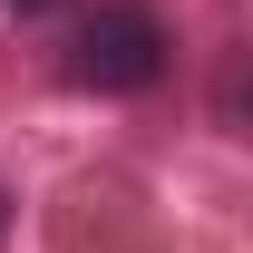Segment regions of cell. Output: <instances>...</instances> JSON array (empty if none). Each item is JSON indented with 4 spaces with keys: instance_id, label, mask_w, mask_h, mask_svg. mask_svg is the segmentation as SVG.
I'll return each mask as SVG.
<instances>
[{
    "instance_id": "7a4b0ae2",
    "label": "cell",
    "mask_w": 253,
    "mask_h": 253,
    "mask_svg": "<svg viewBox=\"0 0 253 253\" xmlns=\"http://www.w3.org/2000/svg\"><path fill=\"white\" fill-rule=\"evenodd\" d=\"M0 10H20V20H49V10H78V0H0Z\"/></svg>"
},
{
    "instance_id": "6da1fadb",
    "label": "cell",
    "mask_w": 253,
    "mask_h": 253,
    "mask_svg": "<svg viewBox=\"0 0 253 253\" xmlns=\"http://www.w3.org/2000/svg\"><path fill=\"white\" fill-rule=\"evenodd\" d=\"M68 88H97V97H136L166 78V30L146 20V10H97V20H78L68 30Z\"/></svg>"
},
{
    "instance_id": "3957f363",
    "label": "cell",
    "mask_w": 253,
    "mask_h": 253,
    "mask_svg": "<svg viewBox=\"0 0 253 253\" xmlns=\"http://www.w3.org/2000/svg\"><path fill=\"white\" fill-rule=\"evenodd\" d=\"M0 234H10V205H0Z\"/></svg>"
}]
</instances>
